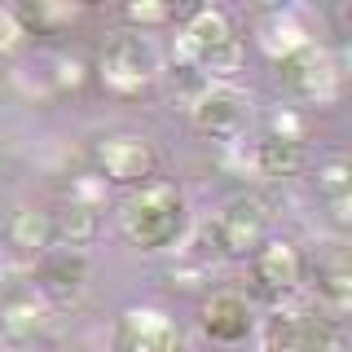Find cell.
Segmentation results:
<instances>
[{"label":"cell","mask_w":352,"mask_h":352,"mask_svg":"<svg viewBox=\"0 0 352 352\" xmlns=\"http://www.w3.org/2000/svg\"><path fill=\"white\" fill-rule=\"evenodd\" d=\"M203 330L216 344H242V339L256 330V313H251V300L238 291H216L212 300L203 304Z\"/></svg>","instance_id":"30bf717a"},{"label":"cell","mask_w":352,"mask_h":352,"mask_svg":"<svg viewBox=\"0 0 352 352\" xmlns=\"http://www.w3.org/2000/svg\"><path fill=\"white\" fill-rule=\"evenodd\" d=\"M251 260H256L260 291H269V295L295 291L300 278H304V260H300V251H295V242H286V238H264Z\"/></svg>","instance_id":"8fae6325"},{"label":"cell","mask_w":352,"mask_h":352,"mask_svg":"<svg viewBox=\"0 0 352 352\" xmlns=\"http://www.w3.org/2000/svg\"><path fill=\"white\" fill-rule=\"evenodd\" d=\"M0 168H5V146H0Z\"/></svg>","instance_id":"484cf974"},{"label":"cell","mask_w":352,"mask_h":352,"mask_svg":"<svg viewBox=\"0 0 352 352\" xmlns=\"http://www.w3.org/2000/svg\"><path fill=\"white\" fill-rule=\"evenodd\" d=\"M84 84V62L80 58H58V88H80Z\"/></svg>","instance_id":"603a6c76"},{"label":"cell","mask_w":352,"mask_h":352,"mask_svg":"<svg viewBox=\"0 0 352 352\" xmlns=\"http://www.w3.org/2000/svg\"><path fill=\"white\" fill-rule=\"evenodd\" d=\"M317 291L326 295L335 308H348V295H352V282H348V269H344V260H335L330 269L322 273V282H317Z\"/></svg>","instance_id":"d6986e66"},{"label":"cell","mask_w":352,"mask_h":352,"mask_svg":"<svg viewBox=\"0 0 352 352\" xmlns=\"http://www.w3.org/2000/svg\"><path fill=\"white\" fill-rule=\"evenodd\" d=\"M278 75L286 80L291 93L308 97V102H335V97H339V80H344L339 62L330 58L322 44H308V49H300L295 58L278 62Z\"/></svg>","instance_id":"52a82bcc"},{"label":"cell","mask_w":352,"mask_h":352,"mask_svg":"<svg viewBox=\"0 0 352 352\" xmlns=\"http://www.w3.org/2000/svg\"><path fill=\"white\" fill-rule=\"evenodd\" d=\"M97 163H102V176H110L115 185H146V176L154 172V146L146 137L119 132L97 146Z\"/></svg>","instance_id":"9c48e42d"},{"label":"cell","mask_w":352,"mask_h":352,"mask_svg":"<svg viewBox=\"0 0 352 352\" xmlns=\"http://www.w3.org/2000/svg\"><path fill=\"white\" fill-rule=\"evenodd\" d=\"M176 66H194L203 71V80H234L242 71V40L234 22L225 18V9H198V14L176 31L172 40Z\"/></svg>","instance_id":"6da1fadb"},{"label":"cell","mask_w":352,"mask_h":352,"mask_svg":"<svg viewBox=\"0 0 352 352\" xmlns=\"http://www.w3.org/2000/svg\"><path fill=\"white\" fill-rule=\"evenodd\" d=\"M36 282L44 300H75L88 282V260L80 251H49L36 269Z\"/></svg>","instance_id":"7c38bea8"},{"label":"cell","mask_w":352,"mask_h":352,"mask_svg":"<svg viewBox=\"0 0 352 352\" xmlns=\"http://www.w3.org/2000/svg\"><path fill=\"white\" fill-rule=\"evenodd\" d=\"M97 75L115 97H137L146 93L159 75V49L150 44V36L141 31H115L102 44V62H97Z\"/></svg>","instance_id":"277c9868"},{"label":"cell","mask_w":352,"mask_h":352,"mask_svg":"<svg viewBox=\"0 0 352 352\" xmlns=\"http://www.w3.org/2000/svg\"><path fill=\"white\" fill-rule=\"evenodd\" d=\"M0 352H9V344H5V335H0Z\"/></svg>","instance_id":"d4e9b609"},{"label":"cell","mask_w":352,"mask_h":352,"mask_svg":"<svg viewBox=\"0 0 352 352\" xmlns=\"http://www.w3.org/2000/svg\"><path fill=\"white\" fill-rule=\"evenodd\" d=\"M260 352H339V335L322 317L278 308L260 322Z\"/></svg>","instance_id":"8992f818"},{"label":"cell","mask_w":352,"mask_h":352,"mask_svg":"<svg viewBox=\"0 0 352 352\" xmlns=\"http://www.w3.org/2000/svg\"><path fill=\"white\" fill-rule=\"evenodd\" d=\"M27 44V22L14 5H0V53H18Z\"/></svg>","instance_id":"ffe728a7"},{"label":"cell","mask_w":352,"mask_h":352,"mask_svg":"<svg viewBox=\"0 0 352 352\" xmlns=\"http://www.w3.org/2000/svg\"><path fill=\"white\" fill-rule=\"evenodd\" d=\"M251 168H256L260 176H269V181H282V176H295L304 168V146L300 141H260L256 150H251Z\"/></svg>","instance_id":"2e32d148"},{"label":"cell","mask_w":352,"mask_h":352,"mask_svg":"<svg viewBox=\"0 0 352 352\" xmlns=\"http://www.w3.org/2000/svg\"><path fill=\"white\" fill-rule=\"evenodd\" d=\"M198 238L212 256H256L260 242L269 238V212L260 198H229L212 220L198 225Z\"/></svg>","instance_id":"3957f363"},{"label":"cell","mask_w":352,"mask_h":352,"mask_svg":"<svg viewBox=\"0 0 352 352\" xmlns=\"http://www.w3.org/2000/svg\"><path fill=\"white\" fill-rule=\"evenodd\" d=\"M260 44H264V53H269L273 62H286V58H295L300 49H308L313 36H308V27L291 14V9H282V14H273L260 27Z\"/></svg>","instance_id":"9a60e30c"},{"label":"cell","mask_w":352,"mask_h":352,"mask_svg":"<svg viewBox=\"0 0 352 352\" xmlns=\"http://www.w3.org/2000/svg\"><path fill=\"white\" fill-rule=\"evenodd\" d=\"M348 207H352V198H330V220H335L339 229L348 225Z\"/></svg>","instance_id":"cb8c5ba5"},{"label":"cell","mask_w":352,"mask_h":352,"mask_svg":"<svg viewBox=\"0 0 352 352\" xmlns=\"http://www.w3.org/2000/svg\"><path fill=\"white\" fill-rule=\"evenodd\" d=\"M9 242L18 251H49L53 247V216L36 212V207H22L9 220Z\"/></svg>","instance_id":"e0dca14e"},{"label":"cell","mask_w":352,"mask_h":352,"mask_svg":"<svg viewBox=\"0 0 352 352\" xmlns=\"http://www.w3.org/2000/svg\"><path fill=\"white\" fill-rule=\"evenodd\" d=\"M119 348L124 352H185V335L163 308H128L119 317Z\"/></svg>","instance_id":"ba28073f"},{"label":"cell","mask_w":352,"mask_h":352,"mask_svg":"<svg viewBox=\"0 0 352 352\" xmlns=\"http://www.w3.org/2000/svg\"><path fill=\"white\" fill-rule=\"evenodd\" d=\"M119 229L141 251H168L185 234V198L168 181H146L119 212Z\"/></svg>","instance_id":"7a4b0ae2"},{"label":"cell","mask_w":352,"mask_h":352,"mask_svg":"<svg viewBox=\"0 0 352 352\" xmlns=\"http://www.w3.org/2000/svg\"><path fill=\"white\" fill-rule=\"evenodd\" d=\"M53 216V242H66V251H80L88 242L97 238V225H102V216H97V207L88 203H75V198H66Z\"/></svg>","instance_id":"5bb4252c"},{"label":"cell","mask_w":352,"mask_h":352,"mask_svg":"<svg viewBox=\"0 0 352 352\" xmlns=\"http://www.w3.org/2000/svg\"><path fill=\"white\" fill-rule=\"evenodd\" d=\"M44 326H49V300L40 291H9L0 300V335L36 339Z\"/></svg>","instance_id":"4fadbf2b"},{"label":"cell","mask_w":352,"mask_h":352,"mask_svg":"<svg viewBox=\"0 0 352 352\" xmlns=\"http://www.w3.org/2000/svg\"><path fill=\"white\" fill-rule=\"evenodd\" d=\"M317 190H322V198L330 203V198H352V172L344 159L326 163L322 172H317Z\"/></svg>","instance_id":"ac0fdd59"},{"label":"cell","mask_w":352,"mask_h":352,"mask_svg":"<svg viewBox=\"0 0 352 352\" xmlns=\"http://www.w3.org/2000/svg\"><path fill=\"white\" fill-rule=\"evenodd\" d=\"M128 27H141V36H146V27H163V22L172 18L168 5H154V0H132V5L124 9Z\"/></svg>","instance_id":"44dd1931"},{"label":"cell","mask_w":352,"mask_h":352,"mask_svg":"<svg viewBox=\"0 0 352 352\" xmlns=\"http://www.w3.org/2000/svg\"><path fill=\"white\" fill-rule=\"evenodd\" d=\"M190 119H194V128L203 132V137L234 146L251 124V97L238 93L234 84H207L190 102Z\"/></svg>","instance_id":"5b68a950"},{"label":"cell","mask_w":352,"mask_h":352,"mask_svg":"<svg viewBox=\"0 0 352 352\" xmlns=\"http://www.w3.org/2000/svg\"><path fill=\"white\" fill-rule=\"evenodd\" d=\"M273 137L278 141H304V119L295 110H278L273 115Z\"/></svg>","instance_id":"7402d4cb"}]
</instances>
